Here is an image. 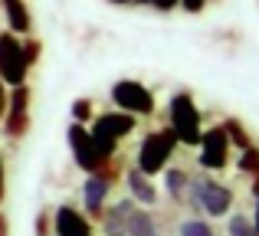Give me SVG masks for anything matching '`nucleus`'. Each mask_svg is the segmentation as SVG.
I'll list each match as a JSON object with an SVG mask.
<instances>
[{
  "label": "nucleus",
  "mask_w": 259,
  "mask_h": 236,
  "mask_svg": "<svg viewBox=\"0 0 259 236\" xmlns=\"http://www.w3.org/2000/svg\"><path fill=\"white\" fill-rule=\"evenodd\" d=\"M4 131H7V138H23L30 131V85H17L7 96Z\"/></svg>",
  "instance_id": "obj_6"
},
{
  "label": "nucleus",
  "mask_w": 259,
  "mask_h": 236,
  "mask_svg": "<svg viewBox=\"0 0 259 236\" xmlns=\"http://www.w3.org/2000/svg\"><path fill=\"white\" fill-rule=\"evenodd\" d=\"M148 7H154L158 13H171L177 7V0H148Z\"/></svg>",
  "instance_id": "obj_23"
},
{
  "label": "nucleus",
  "mask_w": 259,
  "mask_h": 236,
  "mask_svg": "<svg viewBox=\"0 0 259 236\" xmlns=\"http://www.w3.org/2000/svg\"><path fill=\"white\" fill-rule=\"evenodd\" d=\"M135 4H148V0H135Z\"/></svg>",
  "instance_id": "obj_31"
},
{
  "label": "nucleus",
  "mask_w": 259,
  "mask_h": 236,
  "mask_svg": "<svg viewBox=\"0 0 259 236\" xmlns=\"http://www.w3.org/2000/svg\"><path fill=\"white\" fill-rule=\"evenodd\" d=\"M108 96L118 105V112H128V115H135V118L154 112V92L148 89L145 82H138V79H118Z\"/></svg>",
  "instance_id": "obj_4"
},
{
  "label": "nucleus",
  "mask_w": 259,
  "mask_h": 236,
  "mask_svg": "<svg viewBox=\"0 0 259 236\" xmlns=\"http://www.w3.org/2000/svg\"><path fill=\"white\" fill-rule=\"evenodd\" d=\"M89 118H92V102H89V99H76V102H72V121H76V125H85Z\"/></svg>",
  "instance_id": "obj_21"
},
{
  "label": "nucleus",
  "mask_w": 259,
  "mask_h": 236,
  "mask_svg": "<svg viewBox=\"0 0 259 236\" xmlns=\"http://www.w3.org/2000/svg\"><path fill=\"white\" fill-rule=\"evenodd\" d=\"M0 7H4V13H7V26H10L7 33H13V36H30L33 33L30 7H26L23 0H0Z\"/></svg>",
  "instance_id": "obj_11"
},
{
  "label": "nucleus",
  "mask_w": 259,
  "mask_h": 236,
  "mask_svg": "<svg viewBox=\"0 0 259 236\" xmlns=\"http://www.w3.org/2000/svg\"><path fill=\"white\" fill-rule=\"evenodd\" d=\"M56 233L59 236H82V233H92V223L82 210H76L72 204H63L56 210Z\"/></svg>",
  "instance_id": "obj_10"
},
{
  "label": "nucleus",
  "mask_w": 259,
  "mask_h": 236,
  "mask_svg": "<svg viewBox=\"0 0 259 236\" xmlns=\"http://www.w3.org/2000/svg\"><path fill=\"white\" fill-rule=\"evenodd\" d=\"M4 112H7V85L0 79V118H4Z\"/></svg>",
  "instance_id": "obj_28"
},
{
  "label": "nucleus",
  "mask_w": 259,
  "mask_h": 236,
  "mask_svg": "<svg viewBox=\"0 0 259 236\" xmlns=\"http://www.w3.org/2000/svg\"><path fill=\"white\" fill-rule=\"evenodd\" d=\"M177 236H213V226H210L207 220H200V217H190V220H184V223L177 226Z\"/></svg>",
  "instance_id": "obj_18"
},
{
  "label": "nucleus",
  "mask_w": 259,
  "mask_h": 236,
  "mask_svg": "<svg viewBox=\"0 0 259 236\" xmlns=\"http://www.w3.org/2000/svg\"><path fill=\"white\" fill-rule=\"evenodd\" d=\"M240 167L243 174H249L253 180H259V148H246V151H240Z\"/></svg>",
  "instance_id": "obj_20"
},
{
  "label": "nucleus",
  "mask_w": 259,
  "mask_h": 236,
  "mask_svg": "<svg viewBox=\"0 0 259 236\" xmlns=\"http://www.w3.org/2000/svg\"><path fill=\"white\" fill-rule=\"evenodd\" d=\"M66 138H69V148H72V158H76V164L82 167L85 174H102V167H105L108 161L102 158L99 151H95L92 138H89V128L72 121V125H69V134H66Z\"/></svg>",
  "instance_id": "obj_8"
},
{
  "label": "nucleus",
  "mask_w": 259,
  "mask_h": 236,
  "mask_svg": "<svg viewBox=\"0 0 259 236\" xmlns=\"http://www.w3.org/2000/svg\"><path fill=\"white\" fill-rule=\"evenodd\" d=\"M82 236H92V233H82Z\"/></svg>",
  "instance_id": "obj_32"
},
{
  "label": "nucleus",
  "mask_w": 259,
  "mask_h": 236,
  "mask_svg": "<svg viewBox=\"0 0 259 236\" xmlns=\"http://www.w3.org/2000/svg\"><path fill=\"white\" fill-rule=\"evenodd\" d=\"M0 236H10V223H7L4 213H0Z\"/></svg>",
  "instance_id": "obj_29"
},
{
  "label": "nucleus",
  "mask_w": 259,
  "mask_h": 236,
  "mask_svg": "<svg viewBox=\"0 0 259 236\" xmlns=\"http://www.w3.org/2000/svg\"><path fill=\"white\" fill-rule=\"evenodd\" d=\"M220 128H223V134H227V141H230V145H236L240 151L253 148V141H249V134H246V128H243V121H240V118H227Z\"/></svg>",
  "instance_id": "obj_16"
},
{
  "label": "nucleus",
  "mask_w": 259,
  "mask_h": 236,
  "mask_svg": "<svg viewBox=\"0 0 259 236\" xmlns=\"http://www.w3.org/2000/svg\"><path fill=\"white\" fill-rule=\"evenodd\" d=\"M167 115H171V131L177 138V145H187V148H197L200 145V109L194 105V96L190 92H174L171 102H167Z\"/></svg>",
  "instance_id": "obj_1"
},
{
  "label": "nucleus",
  "mask_w": 259,
  "mask_h": 236,
  "mask_svg": "<svg viewBox=\"0 0 259 236\" xmlns=\"http://www.w3.org/2000/svg\"><path fill=\"white\" fill-rule=\"evenodd\" d=\"M26 72H30V63L23 56V46H20V36L13 33H0V79L4 85H26Z\"/></svg>",
  "instance_id": "obj_5"
},
{
  "label": "nucleus",
  "mask_w": 259,
  "mask_h": 236,
  "mask_svg": "<svg viewBox=\"0 0 259 236\" xmlns=\"http://www.w3.org/2000/svg\"><path fill=\"white\" fill-rule=\"evenodd\" d=\"M187 197H190V207L203 210L207 217H227L230 207H233V191L213 177H190Z\"/></svg>",
  "instance_id": "obj_2"
},
{
  "label": "nucleus",
  "mask_w": 259,
  "mask_h": 236,
  "mask_svg": "<svg viewBox=\"0 0 259 236\" xmlns=\"http://www.w3.org/2000/svg\"><path fill=\"white\" fill-rule=\"evenodd\" d=\"M135 207L132 197L118 200V204L112 207V210H102V230H105V236H125V220H128V210Z\"/></svg>",
  "instance_id": "obj_14"
},
{
  "label": "nucleus",
  "mask_w": 259,
  "mask_h": 236,
  "mask_svg": "<svg viewBox=\"0 0 259 236\" xmlns=\"http://www.w3.org/2000/svg\"><path fill=\"white\" fill-rule=\"evenodd\" d=\"M200 151H197V164L203 167V171H223V167L230 164V141L227 134H223V128H207V131L200 134Z\"/></svg>",
  "instance_id": "obj_7"
},
{
  "label": "nucleus",
  "mask_w": 259,
  "mask_h": 236,
  "mask_svg": "<svg viewBox=\"0 0 259 236\" xmlns=\"http://www.w3.org/2000/svg\"><path fill=\"white\" fill-rule=\"evenodd\" d=\"M108 4H118V7H128V4H135V0H108Z\"/></svg>",
  "instance_id": "obj_30"
},
{
  "label": "nucleus",
  "mask_w": 259,
  "mask_h": 236,
  "mask_svg": "<svg viewBox=\"0 0 259 236\" xmlns=\"http://www.w3.org/2000/svg\"><path fill=\"white\" fill-rule=\"evenodd\" d=\"M125 184H128V194H132L135 204H145V207H154V204H158V191H154L151 177H148V174H141L138 167H132V171L125 174Z\"/></svg>",
  "instance_id": "obj_12"
},
{
  "label": "nucleus",
  "mask_w": 259,
  "mask_h": 236,
  "mask_svg": "<svg viewBox=\"0 0 259 236\" xmlns=\"http://www.w3.org/2000/svg\"><path fill=\"white\" fill-rule=\"evenodd\" d=\"M227 233L230 236H259L256 226H253V220L243 217V213H233V217L227 220Z\"/></svg>",
  "instance_id": "obj_19"
},
{
  "label": "nucleus",
  "mask_w": 259,
  "mask_h": 236,
  "mask_svg": "<svg viewBox=\"0 0 259 236\" xmlns=\"http://www.w3.org/2000/svg\"><path fill=\"white\" fill-rule=\"evenodd\" d=\"M46 230H50V220H46V213H39L36 217V236H46Z\"/></svg>",
  "instance_id": "obj_26"
},
{
  "label": "nucleus",
  "mask_w": 259,
  "mask_h": 236,
  "mask_svg": "<svg viewBox=\"0 0 259 236\" xmlns=\"http://www.w3.org/2000/svg\"><path fill=\"white\" fill-rule=\"evenodd\" d=\"M20 46H23L26 63L36 66V63H39V39H33V36H20Z\"/></svg>",
  "instance_id": "obj_22"
},
{
  "label": "nucleus",
  "mask_w": 259,
  "mask_h": 236,
  "mask_svg": "<svg viewBox=\"0 0 259 236\" xmlns=\"http://www.w3.org/2000/svg\"><path fill=\"white\" fill-rule=\"evenodd\" d=\"M108 191H112V184H108L105 177H99V174H89V180H85V210H89V217H95L99 220L102 217V210H105V200H108Z\"/></svg>",
  "instance_id": "obj_13"
},
{
  "label": "nucleus",
  "mask_w": 259,
  "mask_h": 236,
  "mask_svg": "<svg viewBox=\"0 0 259 236\" xmlns=\"http://www.w3.org/2000/svg\"><path fill=\"white\" fill-rule=\"evenodd\" d=\"M138 128V118L128 115V112H102V115H92V128L89 131H99V134H108V138L121 141Z\"/></svg>",
  "instance_id": "obj_9"
},
{
  "label": "nucleus",
  "mask_w": 259,
  "mask_h": 236,
  "mask_svg": "<svg viewBox=\"0 0 259 236\" xmlns=\"http://www.w3.org/2000/svg\"><path fill=\"white\" fill-rule=\"evenodd\" d=\"M4 194H7V167H4V154H0V204H4Z\"/></svg>",
  "instance_id": "obj_25"
},
{
  "label": "nucleus",
  "mask_w": 259,
  "mask_h": 236,
  "mask_svg": "<svg viewBox=\"0 0 259 236\" xmlns=\"http://www.w3.org/2000/svg\"><path fill=\"white\" fill-rule=\"evenodd\" d=\"M174 148H177V138H174L171 128H161V131L145 134V138H141V148H138V164L135 167H138L141 174H148V177H154L158 171L167 167Z\"/></svg>",
  "instance_id": "obj_3"
},
{
  "label": "nucleus",
  "mask_w": 259,
  "mask_h": 236,
  "mask_svg": "<svg viewBox=\"0 0 259 236\" xmlns=\"http://www.w3.org/2000/svg\"><path fill=\"white\" fill-rule=\"evenodd\" d=\"M187 187H190V174L184 167H167V194L171 197H187Z\"/></svg>",
  "instance_id": "obj_17"
},
{
  "label": "nucleus",
  "mask_w": 259,
  "mask_h": 236,
  "mask_svg": "<svg viewBox=\"0 0 259 236\" xmlns=\"http://www.w3.org/2000/svg\"><path fill=\"white\" fill-rule=\"evenodd\" d=\"M177 4H181L187 13H200L203 7H207V0H177Z\"/></svg>",
  "instance_id": "obj_24"
},
{
  "label": "nucleus",
  "mask_w": 259,
  "mask_h": 236,
  "mask_svg": "<svg viewBox=\"0 0 259 236\" xmlns=\"http://www.w3.org/2000/svg\"><path fill=\"white\" fill-rule=\"evenodd\" d=\"M253 197H256V220H253V226L259 233V180H253Z\"/></svg>",
  "instance_id": "obj_27"
},
{
  "label": "nucleus",
  "mask_w": 259,
  "mask_h": 236,
  "mask_svg": "<svg viewBox=\"0 0 259 236\" xmlns=\"http://www.w3.org/2000/svg\"><path fill=\"white\" fill-rule=\"evenodd\" d=\"M125 236H158V223L148 210H138V204H135L125 220Z\"/></svg>",
  "instance_id": "obj_15"
}]
</instances>
